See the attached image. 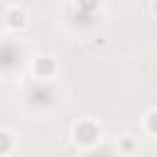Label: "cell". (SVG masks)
Returning <instances> with one entry per match:
<instances>
[{
    "mask_svg": "<svg viewBox=\"0 0 157 157\" xmlns=\"http://www.w3.org/2000/svg\"><path fill=\"white\" fill-rule=\"evenodd\" d=\"M2 25H5V32H22L29 25V15L20 2H10L2 10Z\"/></svg>",
    "mask_w": 157,
    "mask_h": 157,
    "instance_id": "obj_2",
    "label": "cell"
},
{
    "mask_svg": "<svg viewBox=\"0 0 157 157\" xmlns=\"http://www.w3.org/2000/svg\"><path fill=\"white\" fill-rule=\"evenodd\" d=\"M71 140L83 147V150H91L101 142V125L93 120V118H81L71 125Z\"/></svg>",
    "mask_w": 157,
    "mask_h": 157,
    "instance_id": "obj_1",
    "label": "cell"
},
{
    "mask_svg": "<svg viewBox=\"0 0 157 157\" xmlns=\"http://www.w3.org/2000/svg\"><path fill=\"white\" fill-rule=\"evenodd\" d=\"M150 12H152V15H155V17H157V0H155V2H152V5H150Z\"/></svg>",
    "mask_w": 157,
    "mask_h": 157,
    "instance_id": "obj_7",
    "label": "cell"
},
{
    "mask_svg": "<svg viewBox=\"0 0 157 157\" xmlns=\"http://www.w3.org/2000/svg\"><path fill=\"white\" fill-rule=\"evenodd\" d=\"M142 125H145V130H147L150 135H157V108H152V110H147V113H145Z\"/></svg>",
    "mask_w": 157,
    "mask_h": 157,
    "instance_id": "obj_6",
    "label": "cell"
},
{
    "mask_svg": "<svg viewBox=\"0 0 157 157\" xmlns=\"http://www.w3.org/2000/svg\"><path fill=\"white\" fill-rule=\"evenodd\" d=\"M115 147H118V152H120L123 157H130V155L137 150V140H135L132 135H123V137H118Z\"/></svg>",
    "mask_w": 157,
    "mask_h": 157,
    "instance_id": "obj_5",
    "label": "cell"
},
{
    "mask_svg": "<svg viewBox=\"0 0 157 157\" xmlns=\"http://www.w3.org/2000/svg\"><path fill=\"white\" fill-rule=\"evenodd\" d=\"M17 135L12 128H0V157H12V152L17 150Z\"/></svg>",
    "mask_w": 157,
    "mask_h": 157,
    "instance_id": "obj_4",
    "label": "cell"
},
{
    "mask_svg": "<svg viewBox=\"0 0 157 157\" xmlns=\"http://www.w3.org/2000/svg\"><path fill=\"white\" fill-rule=\"evenodd\" d=\"M56 71H59V66H56V61L52 56H37V59H32V74H34V78H39V81H54Z\"/></svg>",
    "mask_w": 157,
    "mask_h": 157,
    "instance_id": "obj_3",
    "label": "cell"
}]
</instances>
